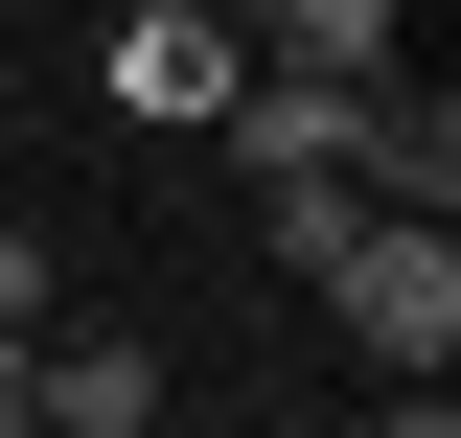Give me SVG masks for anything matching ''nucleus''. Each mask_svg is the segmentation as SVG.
I'll use <instances>...</instances> for the list:
<instances>
[{"label": "nucleus", "instance_id": "obj_2", "mask_svg": "<svg viewBox=\"0 0 461 438\" xmlns=\"http://www.w3.org/2000/svg\"><path fill=\"white\" fill-rule=\"evenodd\" d=\"M346 208H461V115L415 93V69H369V93H346Z\"/></svg>", "mask_w": 461, "mask_h": 438}, {"label": "nucleus", "instance_id": "obj_3", "mask_svg": "<svg viewBox=\"0 0 461 438\" xmlns=\"http://www.w3.org/2000/svg\"><path fill=\"white\" fill-rule=\"evenodd\" d=\"M230 69H254L230 23H185V0H115V47H93V93H115V115H162V139H185V115H208Z\"/></svg>", "mask_w": 461, "mask_h": 438}, {"label": "nucleus", "instance_id": "obj_9", "mask_svg": "<svg viewBox=\"0 0 461 438\" xmlns=\"http://www.w3.org/2000/svg\"><path fill=\"white\" fill-rule=\"evenodd\" d=\"M185 23H230V47H254V0H185Z\"/></svg>", "mask_w": 461, "mask_h": 438}, {"label": "nucleus", "instance_id": "obj_5", "mask_svg": "<svg viewBox=\"0 0 461 438\" xmlns=\"http://www.w3.org/2000/svg\"><path fill=\"white\" fill-rule=\"evenodd\" d=\"M393 47H415V0H254V69H323V93H369Z\"/></svg>", "mask_w": 461, "mask_h": 438}, {"label": "nucleus", "instance_id": "obj_1", "mask_svg": "<svg viewBox=\"0 0 461 438\" xmlns=\"http://www.w3.org/2000/svg\"><path fill=\"white\" fill-rule=\"evenodd\" d=\"M323 324L369 346V370H461V208H346Z\"/></svg>", "mask_w": 461, "mask_h": 438}, {"label": "nucleus", "instance_id": "obj_4", "mask_svg": "<svg viewBox=\"0 0 461 438\" xmlns=\"http://www.w3.org/2000/svg\"><path fill=\"white\" fill-rule=\"evenodd\" d=\"M23 392H47V438H162V346H139V324H69V346H23Z\"/></svg>", "mask_w": 461, "mask_h": 438}, {"label": "nucleus", "instance_id": "obj_6", "mask_svg": "<svg viewBox=\"0 0 461 438\" xmlns=\"http://www.w3.org/2000/svg\"><path fill=\"white\" fill-rule=\"evenodd\" d=\"M0 346H47V231H0Z\"/></svg>", "mask_w": 461, "mask_h": 438}, {"label": "nucleus", "instance_id": "obj_8", "mask_svg": "<svg viewBox=\"0 0 461 438\" xmlns=\"http://www.w3.org/2000/svg\"><path fill=\"white\" fill-rule=\"evenodd\" d=\"M0 438H47V392H23V346H0Z\"/></svg>", "mask_w": 461, "mask_h": 438}, {"label": "nucleus", "instance_id": "obj_7", "mask_svg": "<svg viewBox=\"0 0 461 438\" xmlns=\"http://www.w3.org/2000/svg\"><path fill=\"white\" fill-rule=\"evenodd\" d=\"M369 438H461V392H438V370H393V415H369Z\"/></svg>", "mask_w": 461, "mask_h": 438}]
</instances>
